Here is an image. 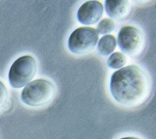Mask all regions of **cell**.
Here are the masks:
<instances>
[{
    "label": "cell",
    "instance_id": "6da1fadb",
    "mask_svg": "<svg viewBox=\"0 0 156 139\" xmlns=\"http://www.w3.org/2000/svg\"><path fill=\"white\" fill-rule=\"evenodd\" d=\"M152 83L142 67L129 65L115 71L111 76L110 91L119 104L129 107L138 106L150 97Z\"/></svg>",
    "mask_w": 156,
    "mask_h": 139
},
{
    "label": "cell",
    "instance_id": "7a4b0ae2",
    "mask_svg": "<svg viewBox=\"0 0 156 139\" xmlns=\"http://www.w3.org/2000/svg\"><path fill=\"white\" fill-rule=\"evenodd\" d=\"M56 88L50 81L37 79L29 83L21 93L22 102L30 107H40L50 102L55 96Z\"/></svg>",
    "mask_w": 156,
    "mask_h": 139
},
{
    "label": "cell",
    "instance_id": "3957f363",
    "mask_svg": "<svg viewBox=\"0 0 156 139\" xmlns=\"http://www.w3.org/2000/svg\"><path fill=\"white\" fill-rule=\"evenodd\" d=\"M37 72L36 59L32 56L25 55L16 59L9 72V81L15 89L27 85L35 76Z\"/></svg>",
    "mask_w": 156,
    "mask_h": 139
},
{
    "label": "cell",
    "instance_id": "277c9868",
    "mask_svg": "<svg viewBox=\"0 0 156 139\" xmlns=\"http://www.w3.org/2000/svg\"><path fill=\"white\" fill-rule=\"evenodd\" d=\"M99 39L97 31L91 27H80L70 34L68 40L69 51L77 55L90 53L96 47Z\"/></svg>",
    "mask_w": 156,
    "mask_h": 139
},
{
    "label": "cell",
    "instance_id": "5b68a950",
    "mask_svg": "<svg viewBox=\"0 0 156 139\" xmlns=\"http://www.w3.org/2000/svg\"><path fill=\"white\" fill-rule=\"evenodd\" d=\"M118 44L124 53L131 57H136L144 49L145 38L143 32L137 28L124 26L119 31Z\"/></svg>",
    "mask_w": 156,
    "mask_h": 139
},
{
    "label": "cell",
    "instance_id": "8992f818",
    "mask_svg": "<svg viewBox=\"0 0 156 139\" xmlns=\"http://www.w3.org/2000/svg\"><path fill=\"white\" fill-rule=\"evenodd\" d=\"M102 3L98 1H88L82 4L77 12V19L84 25L97 23L103 14Z\"/></svg>",
    "mask_w": 156,
    "mask_h": 139
},
{
    "label": "cell",
    "instance_id": "52a82bcc",
    "mask_svg": "<svg viewBox=\"0 0 156 139\" xmlns=\"http://www.w3.org/2000/svg\"><path fill=\"white\" fill-rule=\"evenodd\" d=\"M105 9L111 19L121 20L128 16L131 7L129 2L126 0H106Z\"/></svg>",
    "mask_w": 156,
    "mask_h": 139
},
{
    "label": "cell",
    "instance_id": "ba28073f",
    "mask_svg": "<svg viewBox=\"0 0 156 139\" xmlns=\"http://www.w3.org/2000/svg\"><path fill=\"white\" fill-rule=\"evenodd\" d=\"M116 40L112 35L107 34L102 36L98 44V51L101 56H107L111 54L115 49Z\"/></svg>",
    "mask_w": 156,
    "mask_h": 139
},
{
    "label": "cell",
    "instance_id": "9c48e42d",
    "mask_svg": "<svg viewBox=\"0 0 156 139\" xmlns=\"http://www.w3.org/2000/svg\"><path fill=\"white\" fill-rule=\"evenodd\" d=\"M126 56L120 52L112 53L107 59V64L109 68L112 69H118L122 68L126 63Z\"/></svg>",
    "mask_w": 156,
    "mask_h": 139
},
{
    "label": "cell",
    "instance_id": "30bf717a",
    "mask_svg": "<svg viewBox=\"0 0 156 139\" xmlns=\"http://www.w3.org/2000/svg\"><path fill=\"white\" fill-rule=\"evenodd\" d=\"M116 28L115 22L111 18H104L97 26V32L101 34H106L113 32Z\"/></svg>",
    "mask_w": 156,
    "mask_h": 139
},
{
    "label": "cell",
    "instance_id": "8fae6325",
    "mask_svg": "<svg viewBox=\"0 0 156 139\" xmlns=\"http://www.w3.org/2000/svg\"><path fill=\"white\" fill-rule=\"evenodd\" d=\"M8 99V91L4 84L0 80V110L5 105Z\"/></svg>",
    "mask_w": 156,
    "mask_h": 139
},
{
    "label": "cell",
    "instance_id": "7c38bea8",
    "mask_svg": "<svg viewBox=\"0 0 156 139\" xmlns=\"http://www.w3.org/2000/svg\"><path fill=\"white\" fill-rule=\"evenodd\" d=\"M120 139H140L136 137H123V138H121Z\"/></svg>",
    "mask_w": 156,
    "mask_h": 139
}]
</instances>
